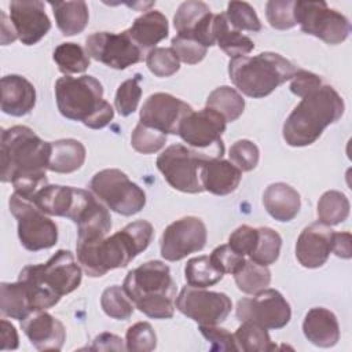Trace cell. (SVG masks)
I'll use <instances>...</instances> for the list:
<instances>
[{
  "label": "cell",
  "mask_w": 352,
  "mask_h": 352,
  "mask_svg": "<svg viewBox=\"0 0 352 352\" xmlns=\"http://www.w3.org/2000/svg\"><path fill=\"white\" fill-rule=\"evenodd\" d=\"M210 12L204 1L187 0L182 3L173 16V25L179 36H190L199 22Z\"/></svg>",
  "instance_id": "obj_38"
},
{
  "label": "cell",
  "mask_w": 352,
  "mask_h": 352,
  "mask_svg": "<svg viewBox=\"0 0 352 352\" xmlns=\"http://www.w3.org/2000/svg\"><path fill=\"white\" fill-rule=\"evenodd\" d=\"M208 232L204 221L186 216L170 223L161 236V256L168 261H179L206 245Z\"/></svg>",
  "instance_id": "obj_16"
},
{
  "label": "cell",
  "mask_w": 352,
  "mask_h": 352,
  "mask_svg": "<svg viewBox=\"0 0 352 352\" xmlns=\"http://www.w3.org/2000/svg\"><path fill=\"white\" fill-rule=\"evenodd\" d=\"M230 160L231 162L241 170V172H250L253 170L260 158V151L258 147L248 140H236L231 147H230Z\"/></svg>",
  "instance_id": "obj_47"
},
{
  "label": "cell",
  "mask_w": 352,
  "mask_h": 352,
  "mask_svg": "<svg viewBox=\"0 0 352 352\" xmlns=\"http://www.w3.org/2000/svg\"><path fill=\"white\" fill-rule=\"evenodd\" d=\"M345 110L340 94L330 85L302 96L283 124V139L292 147H304L315 143L326 126L337 122Z\"/></svg>",
  "instance_id": "obj_4"
},
{
  "label": "cell",
  "mask_w": 352,
  "mask_h": 352,
  "mask_svg": "<svg viewBox=\"0 0 352 352\" xmlns=\"http://www.w3.org/2000/svg\"><path fill=\"white\" fill-rule=\"evenodd\" d=\"M153 238V226L146 220L129 223L110 236L96 241H77V260L91 278L126 267L147 249Z\"/></svg>",
  "instance_id": "obj_2"
},
{
  "label": "cell",
  "mask_w": 352,
  "mask_h": 352,
  "mask_svg": "<svg viewBox=\"0 0 352 352\" xmlns=\"http://www.w3.org/2000/svg\"><path fill=\"white\" fill-rule=\"evenodd\" d=\"M125 32L132 41L144 51L148 48H155V44L166 38L169 26L162 12L151 10L136 18L132 26Z\"/></svg>",
  "instance_id": "obj_26"
},
{
  "label": "cell",
  "mask_w": 352,
  "mask_h": 352,
  "mask_svg": "<svg viewBox=\"0 0 352 352\" xmlns=\"http://www.w3.org/2000/svg\"><path fill=\"white\" fill-rule=\"evenodd\" d=\"M322 78L319 76H316L315 73L298 69L296 72V74L292 77V82H290V91L302 98L307 94L312 92L314 89L319 88L322 85Z\"/></svg>",
  "instance_id": "obj_52"
},
{
  "label": "cell",
  "mask_w": 352,
  "mask_h": 352,
  "mask_svg": "<svg viewBox=\"0 0 352 352\" xmlns=\"http://www.w3.org/2000/svg\"><path fill=\"white\" fill-rule=\"evenodd\" d=\"M349 214V201L345 194L330 190L318 201V219L326 226H337L346 220Z\"/></svg>",
  "instance_id": "obj_34"
},
{
  "label": "cell",
  "mask_w": 352,
  "mask_h": 352,
  "mask_svg": "<svg viewBox=\"0 0 352 352\" xmlns=\"http://www.w3.org/2000/svg\"><path fill=\"white\" fill-rule=\"evenodd\" d=\"M21 329L38 351H60L66 340L62 322L45 311L33 312L21 320Z\"/></svg>",
  "instance_id": "obj_21"
},
{
  "label": "cell",
  "mask_w": 352,
  "mask_h": 352,
  "mask_svg": "<svg viewBox=\"0 0 352 352\" xmlns=\"http://www.w3.org/2000/svg\"><path fill=\"white\" fill-rule=\"evenodd\" d=\"M166 143V135L143 124H138L131 135L132 147L142 154L160 151Z\"/></svg>",
  "instance_id": "obj_43"
},
{
  "label": "cell",
  "mask_w": 352,
  "mask_h": 352,
  "mask_svg": "<svg viewBox=\"0 0 352 352\" xmlns=\"http://www.w3.org/2000/svg\"><path fill=\"white\" fill-rule=\"evenodd\" d=\"M148 70L157 77H169L180 69V60L172 48L155 47L146 55Z\"/></svg>",
  "instance_id": "obj_42"
},
{
  "label": "cell",
  "mask_w": 352,
  "mask_h": 352,
  "mask_svg": "<svg viewBox=\"0 0 352 352\" xmlns=\"http://www.w3.org/2000/svg\"><path fill=\"white\" fill-rule=\"evenodd\" d=\"M238 289L246 294H256L271 282V272L265 265H260L252 260H246L243 267L234 274Z\"/></svg>",
  "instance_id": "obj_37"
},
{
  "label": "cell",
  "mask_w": 352,
  "mask_h": 352,
  "mask_svg": "<svg viewBox=\"0 0 352 352\" xmlns=\"http://www.w3.org/2000/svg\"><path fill=\"white\" fill-rule=\"evenodd\" d=\"M228 23L238 32H260L261 22L254 8L246 1H230L224 12Z\"/></svg>",
  "instance_id": "obj_41"
},
{
  "label": "cell",
  "mask_w": 352,
  "mask_h": 352,
  "mask_svg": "<svg viewBox=\"0 0 352 352\" xmlns=\"http://www.w3.org/2000/svg\"><path fill=\"white\" fill-rule=\"evenodd\" d=\"M280 246L282 238L276 231L270 227H258V239L254 250L249 256V260L268 267L278 260Z\"/></svg>",
  "instance_id": "obj_39"
},
{
  "label": "cell",
  "mask_w": 352,
  "mask_h": 352,
  "mask_svg": "<svg viewBox=\"0 0 352 352\" xmlns=\"http://www.w3.org/2000/svg\"><path fill=\"white\" fill-rule=\"evenodd\" d=\"M202 186L205 191L214 195H227L236 190L241 183L242 172L230 161L210 158L202 169Z\"/></svg>",
  "instance_id": "obj_24"
},
{
  "label": "cell",
  "mask_w": 352,
  "mask_h": 352,
  "mask_svg": "<svg viewBox=\"0 0 352 352\" xmlns=\"http://www.w3.org/2000/svg\"><path fill=\"white\" fill-rule=\"evenodd\" d=\"M55 98L60 114L81 121L91 129L104 128L114 117L111 104L103 99V87L92 76H65L55 82Z\"/></svg>",
  "instance_id": "obj_6"
},
{
  "label": "cell",
  "mask_w": 352,
  "mask_h": 352,
  "mask_svg": "<svg viewBox=\"0 0 352 352\" xmlns=\"http://www.w3.org/2000/svg\"><path fill=\"white\" fill-rule=\"evenodd\" d=\"M221 151L197 150L184 144L166 147L157 158V168L168 184L182 192H202V169L210 158H223Z\"/></svg>",
  "instance_id": "obj_8"
},
{
  "label": "cell",
  "mask_w": 352,
  "mask_h": 352,
  "mask_svg": "<svg viewBox=\"0 0 352 352\" xmlns=\"http://www.w3.org/2000/svg\"><path fill=\"white\" fill-rule=\"evenodd\" d=\"M85 51L95 60L117 70H124L143 59V50L138 47L126 32H95L85 38Z\"/></svg>",
  "instance_id": "obj_14"
},
{
  "label": "cell",
  "mask_w": 352,
  "mask_h": 352,
  "mask_svg": "<svg viewBox=\"0 0 352 352\" xmlns=\"http://www.w3.org/2000/svg\"><path fill=\"white\" fill-rule=\"evenodd\" d=\"M175 307L198 324H219L230 315L232 302L226 293L188 285L180 290Z\"/></svg>",
  "instance_id": "obj_12"
},
{
  "label": "cell",
  "mask_w": 352,
  "mask_h": 352,
  "mask_svg": "<svg viewBox=\"0 0 352 352\" xmlns=\"http://www.w3.org/2000/svg\"><path fill=\"white\" fill-rule=\"evenodd\" d=\"M122 289L146 316L153 319L173 316L176 285L169 267L162 261L151 260L131 270L124 279Z\"/></svg>",
  "instance_id": "obj_5"
},
{
  "label": "cell",
  "mask_w": 352,
  "mask_h": 352,
  "mask_svg": "<svg viewBox=\"0 0 352 352\" xmlns=\"http://www.w3.org/2000/svg\"><path fill=\"white\" fill-rule=\"evenodd\" d=\"M213 267L223 274H236L245 264V257L235 253L228 243L217 246L209 256Z\"/></svg>",
  "instance_id": "obj_49"
},
{
  "label": "cell",
  "mask_w": 352,
  "mask_h": 352,
  "mask_svg": "<svg viewBox=\"0 0 352 352\" xmlns=\"http://www.w3.org/2000/svg\"><path fill=\"white\" fill-rule=\"evenodd\" d=\"M0 311L3 316L23 320L32 312L26 289L21 280L0 285Z\"/></svg>",
  "instance_id": "obj_31"
},
{
  "label": "cell",
  "mask_w": 352,
  "mask_h": 352,
  "mask_svg": "<svg viewBox=\"0 0 352 352\" xmlns=\"http://www.w3.org/2000/svg\"><path fill=\"white\" fill-rule=\"evenodd\" d=\"M213 34L216 44L232 59L246 56L254 50V43L241 32L235 30L227 21L226 14H214Z\"/></svg>",
  "instance_id": "obj_29"
},
{
  "label": "cell",
  "mask_w": 352,
  "mask_h": 352,
  "mask_svg": "<svg viewBox=\"0 0 352 352\" xmlns=\"http://www.w3.org/2000/svg\"><path fill=\"white\" fill-rule=\"evenodd\" d=\"M226 118L213 109L205 107L191 111L179 126V136L188 147L197 150H216L224 153L221 135L226 131Z\"/></svg>",
  "instance_id": "obj_15"
},
{
  "label": "cell",
  "mask_w": 352,
  "mask_h": 352,
  "mask_svg": "<svg viewBox=\"0 0 352 352\" xmlns=\"http://www.w3.org/2000/svg\"><path fill=\"white\" fill-rule=\"evenodd\" d=\"M8 205L18 223V238L26 250L38 252L56 243L58 227L55 221L47 217L30 199L14 192Z\"/></svg>",
  "instance_id": "obj_10"
},
{
  "label": "cell",
  "mask_w": 352,
  "mask_h": 352,
  "mask_svg": "<svg viewBox=\"0 0 352 352\" xmlns=\"http://www.w3.org/2000/svg\"><path fill=\"white\" fill-rule=\"evenodd\" d=\"M206 107L220 113L227 122H232L242 116L245 110V99L236 89L228 85H221L209 94Z\"/></svg>",
  "instance_id": "obj_32"
},
{
  "label": "cell",
  "mask_w": 352,
  "mask_h": 352,
  "mask_svg": "<svg viewBox=\"0 0 352 352\" xmlns=\"http://www.w3.org/2000/svg\"><path fill=\"white\" fill-rule=\"evenodd\" d=\"M36 104L34 85L22 76L8 74L1 78V110L12 117H22Z\"/></svg>",
  "instance_id": "obj_22"
},
{
  "label": "cell",
  "mask_w": 352,
  "mask_h": 352,
  "mask_svg": "<svg viewBox=\"0 0 352 352\" xmlns=\"http://www.w3.org/2000/svg\"><path fill=\"white\" fill-rule=\"evenodd\" d=\"M294 1L293 0H271L265 6V16L268 23L278 29L286 30L293 28L296 23L294 19Z\"/></svg>",
  "instance_id": "obj_46"
},
{
  "label": "cell",
  "mask_w": 352,
  "mask_h": 352,
  "mask_svg": "<svg viewBox=\"0 0 352 352\" xmlns=\"http://www.w3.org/2000/svg\"><path fill=\"white\" fill-rule=\"evenodd\" d=\"M10 18L18 38L25 45L38 43L51 29L43 1H11Z\"/></svg>",
  "instance_id": "obj_19"
},
{
  "label": "cell",
  "mask_w": 352,
  "mask_h": 352,
  "mask_svg": "<svg viewBox=\"0 0 352 352\" xmlns=\"http://www.w3.org/2000/svg\"><path fill=\"white\" fill-rule=\"evenodd\" d=\"M258 239V228L250 226H239L228 238V246L239 256H250Z\"/></svg>",
  "instance_id": "obj_50"
},
{
  "label": "cell",
  "mask_w": 352,
  "mask_h": 352,
  "mask_svg": "<svg viewBox=\"0 0 352 352\" xmlns=\"http://www.w3.org/2000/svg\"><path fill=\"white\" fill-rule=\"evenodd\" d=\"M0 146L1 182L12 183L16 194L32 199L48 184L51 142H44L29 126L15 125L3 129Z\"/></svg>",
  "instance_id": "obj_1"
},
{
  "label": "cell",
  "mask_w": 352,
  "mask_h": 352,
  "mask_svg": "<svg viewBox=\"0 0 352 352\" xmlns=\"http://www.w3.org/2000/svg\"><path fill=\"white\" fill-rule=\"evenodd\" d=\"M192 107L182 99L164 92L150 95L140 109V124L162 133L177 135L179 126Z\"/></svg>",
  "instance_id": "obj_17"
},
{
  "label": "cell",
  "mask_w": 352,
  "mask_h": 352,
  "mask_svg": "<svg viewBox=\"0 0 352 352\" xmlns=\"http://www.w3.org/2000/svg\"><path fill=\"white\" fill-rule=\"evenodd\" d=\"M59 72L65 76L73 73H82L89 67V55L87 51L76 43H62L59 44L52 55Z\"/></svg>",
  "instance_id": "obj_35"
},
{
  "label": "cell",
  "mask_w": 352,
  "mask_h": 352,
  "mask_svg": "<svg viewBox=\"0 0 352 352\" xmlns=\"http://www.w3.org/2000/svg\"><path fill=\"white\" fill-rule=\"evenodd\" d=\"M81 268L69 250H58L45 264L26 265L18 275L28 292L33 312L56 305L62 296L74 292L81 283Z\"/></svg>",
  "instance_id": "obj_3"
},
{
  "label": "cell",
  "mask_w": 352,
  "mask_h": 352,
  "mask_svg": "<svg viewBox=\"0 0 352 352\" xmlns=\"http://www.w3.org/2000/svg\"><path fill=\"white\" fill-rule=\"evenodd\" d=\"M294 19L301 30L327 44H340L346 40L351 25L341 12L329 8L324 1H294Z\"/></svg>",
  "instance_id": "obj_11"
},
{
  "label": "cell",
  "mask_w": 352,
  "mask_h": 352,
  "mask_svg": "<svg viewBox=\"0 0 352 352\" xmlns=\"http://www.w3.org/2000/svg\"><path fill=\"white\" fill-rule=\"evenodd\" d=\"M15 38H18L15 29H11L10 32H7V18H6V14L1 12V43H3V45L12 43Z\"/></svg>",
  "instance_id": "obj_56"
},
{
  "label": "cell",
  "mask_w": 352,
  "mask_h": 352,
  "mask_svg": "<svg viewBox=\"0 0 352 352\" xmlns=\"http://www.w3.org/2000/svg\"><path fill=\"white\" fill-rule=\"evenodd\" d=\"M48 4L63 36H74L85 29L89 18L85 1H50Z\"/></svg>",
  "instance_id": "obj_30"
},
{
  "label": "cell",
  "mask_w": 352,
  "mask_h": 352,
  "mask_svg": "<svg viewBox=\"0 0 352 352\" xmlns=\"http://www.w3.org/2000/svg\"><path fill=\"white\" fill-rule=\"evenodd\" d=\"M352 236L349 232H334L331 252L341 258L352 257Z\"/></svg>",
  "instance_id": "obj_54"
},
{
  "label": "cell",
  "mask_w": 352,
  "mask_h": 352,
  "mask_svg": "<svg viewBox=\"0 0 352 352\" xmlns=\"http://www.w3.org/2000/svg\"><path fill=\"white\" fill-rule=\"evenodd\" d=\"M238 351L243 352H268L276 349L271 341L267 329L253 322H242L234 333Z\"/></svg>",
  "instance_id": "obj_33"
},
{
  "label": "cell",
  "mask_w": 352,
  "mask_h": 352,
  "mask_svg": "<svg viewBox=\"0 0 352 352\" xmlns=\"http://www.w3.org/2000/svg\"><path fill=\"white\" fill-rule=\"evenodd\" d=\"M223 272L213 267L209 256L190 258L184 267L186 282L192 287L213 286L223 279Z\"/></svg>",
  "instance_id": "obj_36"
},
{
  "label": "cell",
  "mask_w": 352,
  "mask_h": 352,
  "mask_svg": "<svg viewBox=\"0 0 352 352\" xmlns=\"http://www.w3.org/2000/svg\"><path fill=\"white\" fill-rule=\"evenodd\" d=\"M85 147L76 139H60L51 142L48 170L55 173H72L82 166Z\"/></svg>",
  "instance_id": "obj_28"
},
{
  "label": "cell",
  "mask_w": 352,
  "mask_h": 352,
  "mask_svg": "<svg viewBox=\"0 0 352 352\" xmlns=\"http://www.w3.org/2000/svg\"><path fill=\"white\" fill-rule=\"evenodd\" d=\"M333 235L334 231L320 221L307 226L296 242L298 263L305 268L322 267L331 253Z\"/></svg>",
  "instance_id": "obj_20"
},
{
  "label": "cell",
  "mask_w": 352,
  "mask_h": 352,
  "mask_svg": "<svg viewBox=\"0 0 352 352\" xmlns=\"http://www.w3.org/2000/svg\"><path fill=\"white\" fill-rule=\"evenodd\" d=\"M92 194L109 209L122 216L139 213L146 205V192L120 169H103L89 182Z\"/></svg>",
  "instance_id": "obj_9"
},
{
  "label": "cell",
  "mask_w": 352,
  "mask_h": 352,
  "mask_svg": "<svg viewBox=\"0 0 352 352\" xmlns=\"http://www.w3.org/2000/svg\"><path fill=\"white\" fill-rule=\"evenodd\" d=\"M76 190L70 186L47 184L30 201L45 214L69 219L76 201Z\"/></svg>",
  "instance_id": "obj_27"
},
{
  "label": "cell",
  "mask_w": 352,
  "mask_h": 352,
  "mask_svg": "<svg viewBox=\"0 0 352 352\" xmlns=\"http://www.w3.org/2000/svg\"><path fill=\"white\" fill-rule=\"evenodd\" d=\"M298 67L275 52H261L254 56L232 58L228 74L232 84L246 96L260 99L292 80Z\"/></svg>",
  "instance_id": "obj_7"
},
{
  "label": "cell",
  "mask_w": 352,
  "mask_h": 352,
  "mask_svg": "<svg viewBox=\"0 0 352 352\" xmlns=\"http://www.w3.org/2000/svg\"><path fill=\"white\" fill-rule=\"evenodd\" d=\"M305 338L316 346L330 348L340 340V326L336 315L322 307L311 308L302 322Z\"/></svg>",
  "instance_id": "obj_23"
},
{
  "label": "cell",
  "mask_w": 352,
  "mask_h": 352,
  "mask_svg": "<svg viewBox=\"0 0 352 352\" xmlns=\"http://www.w3.org/2000/svg\"><path fill=\"white\" fill-rule=\"evenodd\" d=\"M0 336H1V351L7 349H16L19 345L18 334L15 327L6 319H1L0 322Z\"/></svg>",
  "instance_id": "obj_55"
},
{
  "label": "cell",
  "mask_w": 352,
  "mask_h": 352,
  "mask_svg": "<svg viewBox=\"0 0 352 352\" xmlns=\"http://www.w3.org/2000/svg\"><path fill=\"white\" fill-rule=\"evenodd\" d=\"M170 48L179 58V60H182L187 65H195V63L201 62L205 58L206 51H208V48L205 45L195 41L194 38L179 36V34L172 38Z\"/></svg>",
  "instance_id": "obj_48"
},
{
  "label": "cell",
  "mask_w": 352,
  "mask_h": 352,
  "mask_svg": "<svg viewBox=\"0 0 352 352\" xmlns=\"http://www.w3.org/2000/svg\"><path fill=\"white\" fill-rule=\"evenodd\" d=\"M201 334L210 342L212 351H238L234 334L217 324H199Z\"/></svg>",
  "instance_id": "obj_51"
},
{
  "label": "cell",
  "mask_w": 352,
  "mask_h": 352,
  "mask_svg": "<svg viewBox=\"0 0 352 352\" xmlns=\"http://www.w3.org/2000/svg\"><path fill=\"white\" fill-rule=\"evenodd\" d=\"M263 204L271 217L278 221L293 220L301 206L300 194L286 183H272L263 194Z\"/></svg>",
  "instance_id": "obj_25"
},
{
  "label": "cell",
  "mask_w": 352,
  "mask_h": 352,
  "mask_svg": "<svg viewBox=\"0 0 352 352\" xmlns=\"http://www.w3.org/2000/svg\"><path fill=\"white\" fill-rule=\"evenodd\" d=\"M92 351H124L126 349V345H124L122 340L111 333H102L95 340L92 346H89Z\"/></svg>",
  "instance_id": "obj_53"
},
{
  "label": "cell",
  "mask_w": 352,
  "mask_h": 352,
  "mask_svg": "<svg viewBox=\"0 0 352 352\" xmlns=\"http://www.w3.org/2000/svg\"><path fill=\"white\" fill-rule=\"evenodd\" d=\"M140 78V74H136L133 78L125 80L118 87L114 98V106L120 116L126 117L136 110L142 96V88L139 85Z\"/></svg>",
  "instance_id": "obj_44"
},
{
  "label": "cell",
  "mask_w": 352,
  "mask_h": 352,
  "mask_svg": "<svg viewBox=\"0 0 352 352\" xmlns=\"http://www.w3.org/2000/svg\"><path fill=\"white\" fill-rule=\"evenodd\" d=\"M103 312L117 320H126L133 314V302L129 300L122 286L113 285L103 290L100 297Z\"/></svg>",
  "instance_id": "obj_40"
},
{
  "label": "cell",
  "mask_w": 352,
  "mask_h": 352,
  "mask_svg": "<svg viewBox=\"0 0 352 352\" xmlns=\"http://www.w3.org/2000/svg\"><path fill=\"white\" fill-rule=\"evenodd\" d=\"M235 314L241 322H253L271 330L285 327L292 318L289 302L275 289H264L239 300Z\"/></svg>",
  "instance_id": "obj_13"
},
{
  "label": "cell",
  "mask_w": 352,
  "mask_h": 352,
  "mask_svg": "<svg viewBox=\"0 0 352 352\" xmlns=\"http://www.w3.org/2000/svg\"><path fill=\"white\" fill-rule=\"evenodd\" d=\"M77 224V241H96L107 236L111 228L109 210L92 192L77 188L76 201L69 216Z\"/></svg>",
  "instance_id": "obj_18"
},
{
  "label": "cell",
  "mask_w": 352,
  "mask_h": 352,
  "mask_svg": "<svg viewBox=\"0 0 352 352\" xmlns=\"http://www.w3.org/2000/svg\"><path fill=\"white\" fill-rule=\"evenodd\" d=\"M126 349L132 352H150L157 346V336L151 324L147 322H138L128 327L125 336Z\"/></svg>",
  "instance_id": "obj_45"
}]
</instances>
